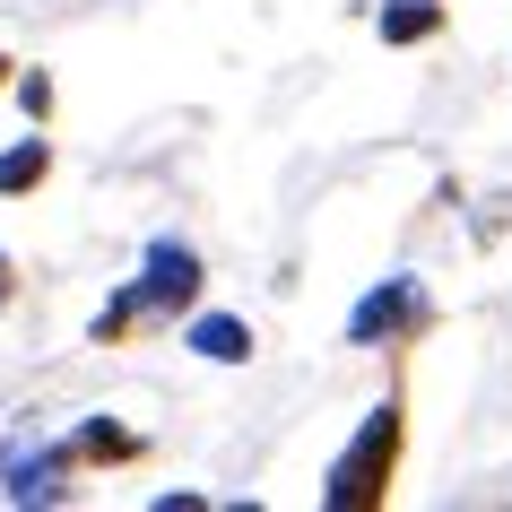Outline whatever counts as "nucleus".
I'll list each match as a JSON object with an SVG mask.
<instances>
[{"label":"nucleus","mask_w":512,"mask_h":512,"mask_svg":"<svg viewBox=\"0 0 512 512\" xmlns=\"http://www.w3.org/2000/svg\"><path fill=\"white\" fill-rule=\"evenodd\" d=\"M400 443H408V417H400V400H382L374 417L356 426V443L330 460L322 504L330 512H374L382 495H391V478H400Z\"/></svg>","instance_id":"f257e3e1"},{"label":"nucleus","mask_w":512,"mask_h":512,"mask_svg":"<svg viewBox=\"0 0 512 512\" xmlns=\"http://www.w3.org/2000/svg\"><path fill=\"white\" fill-rule=\"evenodd\" d=\"M434 322V304L417 278H382L374 296L348 313V348H382V339H408V330H426Z\"/></svg>","instance_id":"f03ea898"},{"label":"nucleus","mask_w":512,"mask_h":512,"mask_svg":"<svg viewBox=\"0 0 512 512\" xmlns=\"http://www.w3.org/2000/svg\"><path fill=\"white\" fill-rule=\"evenodd\" d=\"M70 443H53V452H35V443H9L0 452V486H9V504H70Z\"/></svg>","instance_id":"7ed1b4c3"},{"label":"nucleus","mask_w":512,"mask_h":512,"mask_svg":"<svg viewBox=\"0 0 512 512\" xmlns=\"http://www.w3.org/2000/svg\"><path fill=\"white\" fill-rule=\"evenodd\" d=\"M139 287H148V313H174V304H191L200 296V252H191V243H148V252H139Z\"/></svg>","instance_id":"20e7f679"},{"label":"nucleus","mask_w":512,"mask_h":512,"mask_svg":"<svg viewBox=\"0 0 512 512\" xmlns=\"http://www.w3.org/2000/svg\"><path fill=\"white\" fill-rule=\"evenodd\" d=\"M148 452V443H139L131 426H113V417H87L79 434H70V460H79V469H122V460H139Z\"/></svg>","instance_id":"39448f33"},{"label":"nucleus","mask_w":512,"mask_h":512,"mask_svg":"<svg viewBox=\"0 0 512 512\" xmlns=\"http://www.w3.org/2000/svg\"><path fill=\"white\" fill-rule=\"evenodd\" d=\"M191 356H209V365H252V322L200 313V322H191Z\"/></svg>","instance_id":"423d86ee"},{"label":"nucleus","mask_w":512,"mask_h":512,"mask_svg":"<svg viewBox=\"0 0 512 512\" xmlns=\"http://www.w3.org/2000/svg\"><path fill=\"white\" fill-rule=\"evenodd\" d=\"M53 174V139H18V148H0V191L18 200V191H35Z\"/></svg>","instance_id":"0eeeda50"},{"label":"nucleus","mask_w":512,"mask_h":512,"mask_svg":"<svg viewBox=\"0 0 512 512\" xmlns=\"http://www.w3.org/2000/svg\"><path fill=\"white\" fill-rule=\"evenodd\" d=\"M443 27V0H391L382 9V44H426Z\"/></svg>","instance_id":"6e6552de"},{"label":"nucleus","mask_w":512,"mask_h":512,"mask_svg":"<svg viewBox=\"0 0 512 512\" xmlns=\"http://www.w3.org/2000/svg\"><path fill=\"white\" fill-rule=\"evenodd\" d=\"M18 105L44 113V105H53V79H44V70H27V79H18Z\"/></svg>","instance_id":"1a4fd4ad"},{"label":"nucleus","mask_w":512,"mask_h":512,"mask_svg":"<svg viewBox=\"0 0 512 512\" xmlns=\"http://www.w3.org/2000/svg\"><path fill=\"white\" fill-rule=\"evenodd\" d=\"M9 296H18V261L0 252V313H9Z\"/></svg>","instance_id":"9d476101"},{"label":"nucleus","mask_w":512,"mask_h":512,"mask_svg":"<svg viewBox=\"0 0 512 512\" xmlns=\"http://www.w3.org/2000/svg\"><path fill=\"white\" fill-rule=\"evenodd\" d=\"M9 70H18V61H9V53H0V87H9Z\"/></svg>","instance_id":"9b49d317"}]
</instances>
